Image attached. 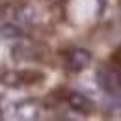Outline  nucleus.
Wrapping results in <instances>:
<instances>
[{
  "label": "nucleus",
  "mask_w": 121,
  "mask_h": 121,
  "mask_svg": "<svg viewBox=\"0 0 121 121\" xmlns=\"http://www.w3.org/2000/svg\"><path fill=\"white\" fill-rule=\"evenodd\" d=\"M91 60H93V56H91L90 50L78 47V48H71V50L67 52V56H65V65H67L69 71L80 73V71H84V69L91 63Z\"/></svg>",
  "instance_id": "2"
},
{
  "label": "nucleus",
  "mask_w": 121,
  "mask_h": 121,
  "mask_svg": "<svg viewBox=\"0 0 121 121\" xmlns=\"http://www.w3.org/2000/svg\"><path fill=\"white\" fill-rule=\"evenodd\" d=\"M95 80L99 84L101 90H104L106 93H117L121 90V69H110V67H101L95 73Z\"/></svg>",
  "instance_id": "1"
},
{
  "label": "nucleus",
  "mask_w": 121,
  "mask_h": 121,
  "mask_svg": "<svg viewBox=\"0 0 121 121\" xmlns=\"http://www.w3.org/2000/svg\"><path fill=\"white\" fill-rule=\"evenodd\" d=\"M2 82H4L6 86H9V88H19V86H22V78H21V73H17V71L6 73V75L2 76Z\"/></svg>",
  "instance_id": "5"
},
{
  "label": "nucleus",
  "mask_w": 121,
  "mask_h": 121,
  "mask_svg": "<svg viewBox=\"0 0 121 121\" xmlns=\"http://www.w3.org/2000/svg\"><path fill=\"white\" fill-rule=\"evenodd\" d=\"M35 112H37V108H35V104H34L32 101L22 103V104L19 106V116L24 117V119H32V117H35Z\"/></svg>",
  "instance_id": "6"
},
{
  "label": "nucleus",
  "mask_w": 121,
  "mask_h": 121,
  "mask_svg": "<svg viewBox=\"0 0 121 121\" xmlns=\"http://www.w3.org/2000/svg\"><path fill=\"white\" fill-rule=\"evenodd\" d=\"M21 78H22V84H37L39 80H43L45 76L43 73H39V71H22L21 73Z\"/></svg>",
  "instance_id": "7"
},
{
  "label": "nucleus",
  "mask_w": 121,
  "mask_h": 121,
  "mask_svg": "<svg viewBox=\"0 0 121 121\" xmlns=\"http://www.w3.org/2000/svg\"><path fill=\"white\" fill-rule=\"evenodd\" d=\"M67 104L71 106V110H75V112H78V114H90L91 110H93V103H91L86 95L76 93V91L69 93Z\"/></svg>",
  "instance_id": "3"
},
{
  "label": "nucleus",
  "mask_w": 121,
  "mask_h": 121,
  "mask_svg": "<svg viewBox=\"0 0 121 121\" xmlns=\"http://www.w3.org/2000/svg\"><path fill=\"white\" fill-rule=\"evenodd\" d=\"M0 35L6 37V39H19L22 35V30H21V26H17L15 22H6L0 28Z\"/></svg>",
  "instance_id": "4"
},
{
  "label": "nucleus",
  "mask_w": 121,
  "mask_h": 121,
  "mask_svg": "<svg viewBox=\"0 0 121 121\" xmlns=\"http://www.w3.org/2000/svg\"><path fill=\"white\" fill-rule=\"evenodd\" d=\"M108 112L114 116H121V97H114L108 104Z\"/></svg>",
  "instance_id": "8"
}]
</instances>
